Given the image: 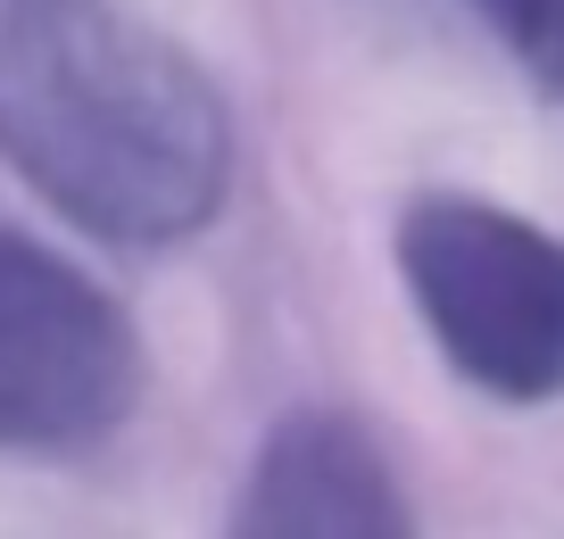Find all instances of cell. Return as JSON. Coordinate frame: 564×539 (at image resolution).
I'll return each mask as SVG.
<instances>
[{
  "label": "cell",
  "instance_id": "cell-1",
  "mask_svg": "<svg viewBox=\"0 0 564 539\" xmlns=\"http://www.w3.org/2000/svg\"><path fill=\"white\" fill-rule=\"evenodd\" d=\"M0 158L108 249H175L232 192L216 75L117 0H0Z\"/></svg>",
  "mask_w": 564,
  "mask_h": 539
},
{
  "label": "cell",
  "instance_id": "cell-2",
  "mask_svg": "<svg viewBox=\"0 0 564 539\" xmlns=\"http://www.w3.org/2000/svg\"><path fill=\"white\" fill-rule=\"evenodd\" d=\"M390 258L457 382L507 407L564 399V233L481 192H415Z\"/></svg>",
  "mask_w": 564,
  "mask_h": 539
},
{
  "label": "cell",
  "instance_id": "cell-3",
  "mask_svg": "<svg viewBox=\"0 0 564 539\" xmlns=\"http://www.w3.org/2000/svg\"><path fill=\"white\" fill-rule=\"evenodd\" d=\"M141 332L75 258L0 225V449L84 456L141 407Z\"/></svg>",
  "mask_w": 564,
  "mask_h": 539
},
{
  "label": "cell",
  "instance_id": "cell-4",
  "mask_svg": "<svg viewBox=\"0 0 564 539\" xmlns=\"http://www.w3.org/2000/svg\"><path fill=\"white\" fill-rule=\"evenodd\" d=\"M232 531L249 539H399L415 531L399 465L340 407H300L258 440L232 498Z\"/></svg>",
  "mask_w": 564,
  "mask_h": 539
},
{
  "label": "cell",
  "instance_id": "cell-5",
  "mask_svg": "<svg viewBox=\"0 0 564 539\" xmlns=\"http://www.w3.org/2000/svg\"><path fill=\"white\" fill-rule=\"evenodd\" d=\"M465 9L490 25L498 51H507L531 84H547L564 100V0H465Z\"/></svg>",
  "mask_w": 564,
  "mask_h": 539
}]
</instances>
